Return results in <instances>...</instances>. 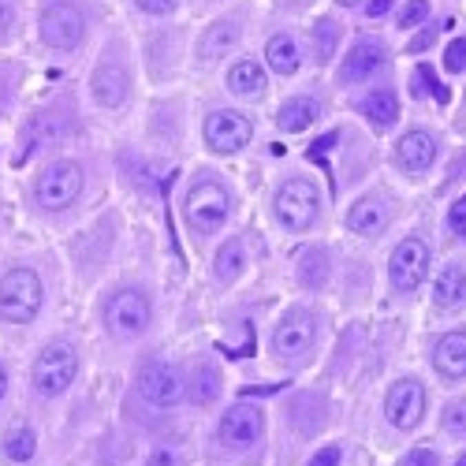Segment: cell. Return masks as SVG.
I'll return each mask as SVG.
<instances>
[{
  "label": "cell",
  "mask_w": 466,
  "mask_h": 466,
  "mask_svg": "<svg viewBox=\"0 0 466 466\" xmlns=\"http://www.w3.org/2000/svg\"><path fill=\"white\" fill-rule=\"evenodd\" d=\"M183 216H187L190 232L213 235V232H221L227 224V216H232V194H227L216 179H198L194 187L187 190Z\"/></svg>",
  "instance_id": "obj_1"
},
{
  "label": "cell",
  "mask_w": 466,
  "mask_h": 466,
  "mask_svg": "<svg viewBox=\"0 0 466 466\" xmlns=\"http://www.w3.org/2000/svg\"><path fill=\"white\" fill-rule=\"evenodd\" d=\"M41 310V280L34 269H12L0 280V317L8 325H30Z\"/></svg>",
  "instance_id": "obj_2"
},
{
  "label": "cell",
  "mask_w": 466,
  "mask_h": 466,
  "mask_svg": "<svg viewBox=\"0 0 466 466\" xmlns=\"http://www.w3.org/2000/svg\"><path fill=\"white\" fill-rule=\"evenodd\" d=\"M79 373V354L71 343H49L45 351L38 354V362H34V392H38L41 399H57L63 392L71 388V381H75Z\"/></svg>",
  "instance_id": "obj_3"
},
{
  "label": "cell",
  "mask_w": 466,
  "mask_h": 466,
  "mask_svg": "<svg viewBox=\"0 0 466 466\" xmlns=\"http://www.w3.org/2000/svg\"><path fill=\"white\" fill-rule=\"evenodd\" d=\"M317 205H321L317 187L306 179H287L284 187L276 190V198H272L276 221L284 227H291V232H306V227L317 221Z\"/></svg>",
  "instance_id": "obj_4"
},
{
  "label": "cell",
  "mask_w": 466,
  "mask_h": 466,
  "mask_svg": "<svg viewBox=\"0 0 466 466\" xmlns=\"http://www.w3.org/2000/svg\"><path fill=\"white\" fill-rule=\"evenodd\" d=\"M34 194H38V205H41V209H52V213H60V209H68V205L82 194V168H79L75 161H57V164H49V168L38 176V187H34Z\"/></svg>",
  "instance_id": "obj_5"
},
{
  "label": "cell",
  "mask_w": 466,
  "mask_h": 466,
  "mask_svg": "<svg viewBox=\"0 0 466 466\" xmlns=\"http://www.w3.org/2000/svg\"><path fill=\"white\" fill-rule=\"evenodd\" d=\"M150 298L142 295L139 287H123L108 298V310H105V321L116 336H142L150 328Z\"/></svg>",
  "instance_id": "obj_6"
},
{
  "label": "cell",
  "mask_w": 466,
  "mask_h": 466,
  "mask_svg": "<svg viewBox=\"0 0 466 466\" xmlns=\"http://www.w3.org/2000/svg\"><path fill=\"white\" fill-rule=\"evenodd\" d=\"M317 340V317L310 310H287L272 332V354L276 358H303Z\"/></svg>",
  "instance_id": "obj_7"
},
{
  "label": "cell",
  "mask_w": 466,
  "mask_h": 466,
  "mask_svg": "<svg viewBox=\"0 0 466 466\" xmlns=\"http://www.w3.org/2000/svg\"><path fill=\"white\" fill-rule=\"evenodd\" d=\"M82 34H86V19L68 0H57L41 12V41L52 45V49H75Z\"/></svg>",
  "instance_id": "obj_8"
},
{
  "label": "cell",
  "mask_w": 466,
  "mask_h": 466,
  "mask_svg": "<svg viewBox=\"0 0 466 466\" xmlns=\"http://www.w3.org/2000/svg\"><path fill=\"white\" fill-rule=\"evenodd\" d=\"M425 272H429V246L422 239H403L396 250H392V258H388V280H392V287H396V291L422 287Z\"/></svg>",
  "instance_id": "obj_9"
},
{
  "label": "cell",
  "mask_w": 466,
  "mask_h": 466,
  "mask_svg": "<svg viewBox=\"0 0 466 466\" xmlns=\"http://www.w3.org/2000/svg\"><path fill=\"white\" fill-rule=\"evenodd\" d=\"M139 396L153 407H172L183 396V373L168 362H150L139 369Z\"/></svg>",
  "instance_id": "obj_10"
},
{
  "label": "cell",
  "mask_w": 466,
  "mask_h": 466,
  "mask_svg": "<svg viewBox=\"0 0 466 466\" xmlns=\"http://www.w3.org/2000/svg\"><path fill=\"white\" fill-rule=\"evenodd\" d=\"M385 414L396 429H414L425 414V388L418 381H396L388 388V399H385Z\"/></svg>",
  "instance_id": "obj_11"
},
{
  "label": "cell",
  "mask_w": 466,
  "mask_h": 466,
  "mask_svg": "<svg viewBox=\"0 0 466 466\" xmlns=\"http://www.w3.org/2000/svg\"><path fill=\"white\" fill-rule=\"evenodd\" d=\"M250 134H254V127L243 112H224L221 108V112H213L205 120V142H209V150H216V153L243 150V145L250 142Z\"/></svg>",
  "instance_id": "obj_12"
},
{
  "label": "cell",
  "mask_w": 466,
  "mask_h": 466,
  "mask_svg": "<svg viewBox=\"0 0 466 466\" xmlns=\"http://www.w3.org/2000/svg\"><path fill=\"white\" fill-rule=\"evenodd\" d=\"M265 433V418L258 407L250 403H235L227 414L221 418V440L227 447H254Z\"/></svg>",
  "instance_id": "obj_13"
},
{
  "label": "cell",
  "mask_w": 466,
  "mask_h": 466,
  "mask_svg": "<svg viewBox=\"0 0 466 466\" xmlns=\"http://www.w3.org/2000/svg\"><path fill=\"white\" fill-rule=\"evenodd\" d=\"M436 157V139L429 131H407L396 142V164L407 172H425Z\"/></svg>",
  "instance_id": "obj_14"
},
{
  "label": "cell",
  "mask_w": 466,
  "mask_h": 466,
  "mask_svg": "<svg viewBox=\"0 0 466 466\" xmlns=\"http://www.w3.org/2000/svg\"><path fill=\"white\" fill-rule=\"evenodd\" d=\"M381 63H385V45L373 41V38H362V41H354L351 52H347L340 79L343 82H365L373 71L381 68Z\"/></svg>",
  "instance_id": "obj_15"
},
{
  "label": "cell",
  "mask_w": 466,
  "mask_h": 466,
  "mask_svg": "<svg viewBox=\"0 0 466 466\" xmlns=\"http://www.w3.org/2000/svg\"><path fill=\"white\" fill-rule=\"evenodd\" d=\"M347 227H351L354 235H381L388 227V205H385V198H377V194L358 198V202L347 209Z\"/></svg>",
  "instance_id": "obj_16"
},
{
  "label": "cell",
  "mask_w": 466,
  "mask_h": 466,
  "mask_svg": "<svg viewBox=\"0 0 466 466\" xmlns=\"http://www.w3.org/2000/svg\"><path fill=\"white\" fill-rule=\"evenodd\" d=\"M433 365L436 373L447 381H459L466 377V332H447L436 340V351H433Z\"/></svg>",
  "instance_id": "obj_17"
},
{
  "label": "cell",
  "mask_w": 466,
  "mask_h": 466,
  "mask_svg": "<svg viewBox=\"0 0 466 466\" xmlns=\"http://www.w3.org/2000/svg\"><path fill=\"white\" fill-rule=\"evenodd\" d=\"M433 303H436V310H459L466 303V269H463L459 261L444 265V269L436 272Z\"/></svg>",
  "instance_id": "obj_18"
},
{
  "label": "cell",
  "mask_w": 466,
  "mask_h": 466,
  "mask_svg": "<svg viewBox=\"0 0 466 466\" xmlns=\"http://www.w3.org/2000/svg\"><path fill=\"white\" fill-rule=\"evenodd\" d=\"M127 97V75L120 63H101L94 71V101L101 108H120Z\"/></svg>",
  "instance_id": "obj_19"
},
{
  "label": "cell",
  "mask_w": 466,
  "mask_h": 466,
  "mask_svg": "<svg viewBox=\"0 0 466 466\" xmlns=\"http://www.w3.org/2000/svg\"><path fill=\"white\" fill-rule=\"evenodd\" d=\"M362 116L369 120V127H377V131L396 127V120H399V97H396V90L381 86V90H373V94H365L362 97Z\"/></svg>",
  "instance_id": "obj_20"
},
{
  "label": "cell",
  "mask_w": 466,
  "mask_h": 466,
  "mask_svg": "<svg viewBox=\"0 0 466 466\" xmlns=\"http://www.w3.org/2000/svg\"><path fill=\"white\" fill-rule=\"evenodd\" d=\"M57 134H60V120H57V116H34V120L23 127V145L15 150V164H26L34 150L49 145Z\"/></svg>",
  "instance_id": "obj_21"
},
{
  "label": "cell",
  "mask_w": 466,
  "mask_h": 466,
  "mask_svg": "<svg viewBox=\"0 0 466 466\" xmlns=\"http://www.w3.org/2000/svg\"><path fill=\"white\" fill-rule=\"evenodd\" d=\"M317 101L314 97H291V101L280 105V116H276V123H280V131H287V134H295V131H306L310 123L317 120Z\"/></svg>",
  "instance_id": "obj_22"
},
{
  "label": "cell",
  "mask_w": 466,
  "mask_h": 466,
  "mask_svg": "<svg viewBox=\"0 0 466 466\" xmlns=\"http://www.w3.org/2000/svg\"><path fill=\"white\" fill-rule=\"evenodd\" d=\"M265 60H269V68L276 71V75H295L298 71V41L291 38V34L269 38V45H265Z\"/></svg>",
  "instance_id": "obj_23"
},
{
  "label": "cell",
  "mask_w": 466,
  "mask_h": 466,
  "mask_svg": "<svg viewBox=\"0 0 466 466\" xmlns=\"http://www.w3.org/2000/svg\"><path fill=\"white\" fill-rule=\"evenodd\" d=\"M227 90L239 97H258L265 90V71L254 60H239L232 71H227Z\"/></svg>",
  "instance_id": "obj_24"
},
{
  "label": "cell",
  "mask_w": 466,
  "mask_h": 466,
  "mask_svg": "<svg viewBox=\"0 0 466 466\" xmlns=\"http://www.w3.org/2000/svg\"><path fill=\"white\" fill-rule=\"evenodd\" d=\"M34 447H38V436H34V429L30 425H12L8 429V436H4V455L12 463H30L34 459Z\"/></svg>",
  "instance_id": "obj_25"
},
{
  "label": "cell",
  "mask_w": 466,
  "mask_h": 466,
  "mask_svg": "<svg viewBox=\"0 0 466 466\" xmlns=\"http://www.w3.org/2000/svg\"><path fill=\"white\" fill-rule=\"evenodd\" d=\"M235 41H239V26H235V23H216V26H209L205 38H202V57H205V60L224 57V52L232 49Z\"/></svg>",
  "instance_id": "obj_26"
},
{
  "label": "cell",
  "mask_w": 466,
  "mask_h": 466,
  "mask_svg": "<svg viewBox=\"0 0 466 466\" xmlns=\"http://www.w3.org/2000/svg\"><path fill=\"white\" fill-rule=\"evenodd\" d=\"M243 265H246V254H243V243H227L216 250V280L221 284H232V280H239V272H243Z\"/></svg>",
  "instance_id": "obj_27"
},
{
  "label": "cell",
  "mask_w": 466,
  "mask_h": 466,
  "mask_svg": "<svg viewBox=\"0 0 466 466\" xmlns=\"http://www.w3.org/2000/svg\"><path fill=\"white\" fill-rule=\"evenodd\" d=\"M221 396V377H216L213 365H198L194 373V399L198 403H213V399Z\"/></svg>",
  "instance_id": "obj_28"
},
{
  "label": "cell",
  "mask_w": 466,
  "mask_h": 466,
  "mask_svg": "<svg viewBox=\"0 0 466 466\" xmlns=\"http://www.w3.org/2000/svg\"><path fill=\"white\" fill-rule=\"evenodd\" d=\"M414 75H418V82H425V90H429V94H433L440 105H447V101H452V90H447L444 82L436 79V71L429 68V63H418V71H414Z\"/></svg>",
  "instance_id": "obj_29"
},
{
  "label": "cell",
  "mask_w": 466,
  "mask_h": 466,
  "mask_svg": "<svg viewBox=\"0 0 466 466\" xmlns=\"http://www.w3.org/2000/svg\"><path fill=\"white\" fill-rule=\"evenodd\" d=\"M429 19V0H407L403 12H399V26L410 30V26H422Z\"/></svg>",
  "instance_id": "obj_30"
},
{
  "label": "cell",
  "mask_w": 466,
  "mask_h": 466,
  "mask_svg": "<svg viewBox=\"0 0 466 466\" xmlns=\"http://www.w3.org/2000/svg\"><path fill=\"white\" fill-rule=\"evenodd\" d=\"M444 68L452 71V75L466 71V38H455L452 45H447V52H444Z\"/></svg>",
  "instance_id": "obj_31"
},
{
  "label": "cell",
  "mask_w": 466,
  "mask_h": 466,
  "mask_svg": "<svg viewBox=\"0 0 466 466\" xmlns=\"http://www.w3.org/2000/svg\"><path fill=\"white\" fill-rule=\"evenodd\" d=\"M444 425L452 429V433H466V399H455V403H447Z\"/></svg>",
  "instance_id": "obj_32"
},
{
  "label": "cell",
  "mask_w": 466,
  "mask_h": 466,
  "mask_svg": "<svg viewBox=\"0 0 466 466\" xmlns=\"http://www.w3.org/2000/svg\"><path fill=\"white\" fill-rule=\"evenodd\" d=\"M447 227H452L455 235H466V194L455 198V205L447 209Z\"/></svg>",
  "instance_id": "obj_33"
},
{
  "label": "cell",
  "mask_w": 466,
  "mask_h": 466,
  "mask_svg": "<svg viewBox=\"0 0 466 466\" xmlns=\"http://www.w3.org/2000/svg\"><path fill=\"white\" fill-rule=\"evenodd\" d=\"M436 30H440V26H422V30H418L414 38L407 41V52H425L429 45L436 41Z\"/></svg>",
  "instance_id": "obj_34"
},
{
  "label": "cell",
  "mask_w": 466,
  "mask_h": 466,
  "mask_svg": "<svg viewBox=\"0 0 466 466\" xmlns=\"http://www.w3.org/2000/svg\"><path fill=\"white\" fill-rule=\"evenodd\" d=\"M340 459H343V452H340L336 444H328V447H321V452H317L306 466H340Z\"/></svg>",
  "instance_id": "obj_35"
},
{
  "label": "cell",
  "mask_w": 466,
  "mask_h": 466,
  "mask_svg": "<svg viewBox=\"0 0 466 466\" xmlns=\"http://www.w3.org/2000/svg\"><path fill=\"white\" fill-rule=\"evenodd\" d=\"M12 26H15V4L12 0H0V41L12 34Z\"/></svg>",
  "instance_id": "obj_36"
},
{
  "label": "cell",
  "mask_w": 466,
  "mask_h": 466,
  "mask_svg": "<svg viewBox=\"0 0 466 466\" xmlns=\"http://www.w3.org/2000/svg\"><path fill=\"white\" fill-rule=\"evenodd\" d=\"M176 4H179V0H139V8H142V12H150V15H168Z\"/></svg>",
  "instance_id": "obj_37"
},
{
  "label": "cell",
  "mask_w": 466,
  "mask_h": 466,
  "mask_svg": "<svg viewBox=\"0 0 466 466\" xmlns=\"http://www.w3.org/2000/svg\"><path fill=\"white\" fill-rule=\"evenodd\" d=\"M176 463L179 459H176V452H172V447H157V452L145 459V466H176Z\"/></svg>",
  "instance_id": "obj_38"
},
{
  "label": "cell",
  "mask_w": 466,
  "mask_h": 466,
  "mask_svg": "<svg viewBox=\"0 0 466 466\" xmlns=\"http://www.w3.org/2000/svg\"><path fill=\"white\" fill-rule=\"evenodd\" d=\"M336 139H340V134H336V131H328L325 139H317V142H314V150H310V157L317 161V157H321V153H328V150H332V145H336Z\"/></svg>",
  "instance_id": "obj_39"
},
{
  "label": "cell",
  "mask_w": 466,
  "mask_h": 466,
  "mask_svg": "<svg viewBox=\"0 0 466 466\" xmlns=\"http://www.w3.org/2000/svg\"><path fill=\"white\" fill-rule=\"evenodd\" d=\"M388 8H392V0H369V4H365V15H369V19H381V15H388Z\"/></svg>",
  "instance_id": "obj_40"
},
{
  "label": "cell",
  "mask_w": 466,
  "mask_h": 466,
  "mask_svg": "<svg viewBox=\"0 0 466 466\" xmlns=\"http://www.w3.org/2000/svg\"><path fill=\"white\" fill-rule=\"evenodd\" d=\"M407 466H436V459L429 452H410L407 455Z\"/></svg>",
  "instance_id": "obj_41"
},
{
  "label": "cell",
  "mask_w": 466,
  "mask_h": 466,
  "mask_svg": "<svg viewBox=\"0 0 466 466\" xmlns=\"http://www.w3.org/2000/svg\"><path fill=\"white\" fill-rule=\"evenodd\" d=\"M4 392H8V369H4V362H0V399H4Z\"/></svg>",
  "instance_id": "obj_42"
},
{
  "label": "cell",
  "mask_w": 466,
  "mask_h": 466,
  "mask_svg": "<svg viewBox=\"0 0 466 466\" xmlns=\"http://www.w3.org/2000/svg\"><path fill=\"white\" fill-rule=\"evenodd\" d=\"M336 4H343V8H354V4H358V0H336Z\"/></svg>",
  "instance_id": "obj_43"
},
{
  "label": "cell",
  "mask_w": 466,
  "mask_h": 466,
  "mask_svg": "<svg viewBox=\"0 0 466 466\" xmlns=\"http://www.w3.org/2000/svg\"><path fill=\"white\" fill-rule=\"evenodd\" d=\"M455 466H466V455H459V463H455Z\"/></svg>",
  "instance_id": "obj_44"
}]
</instances>
